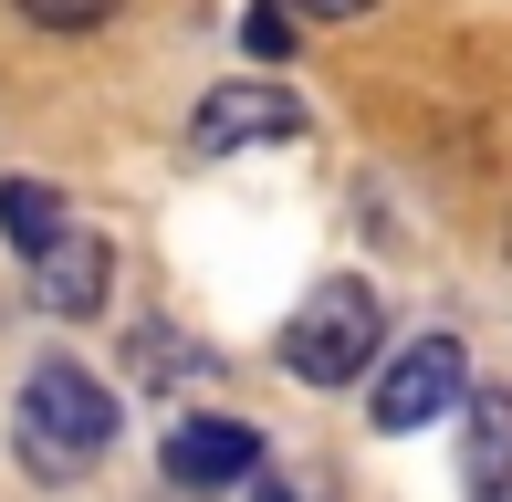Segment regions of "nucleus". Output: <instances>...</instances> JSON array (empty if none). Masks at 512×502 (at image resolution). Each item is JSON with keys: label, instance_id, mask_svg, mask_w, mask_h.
I'll return each mask as SVG.
<instances>
[{"label": "nucleus", "instance_id": "obj_7", "mask_svg": "<svg viewBox=\"0 0 512 502\" xmlns=\"http://www.w3.org/2000/svg\"><path fill=\"white\" fill-rule=\"evenodd\" d=\"M460 471H471V492H502V482H512V387H481V398H471Z\"/></svg>", "mask_w": 512, "mask_h": 502}, {"label": "nucleus", "instance_id": "obj_1", "mask_svg": "<svg viewBox=\"0 0 512 502\" xmlns=\"http://www.w3.org/2000/svg\"><path fill=\"white\" fill-rule=\"evenodd\" d=\"M11 440H21V471H32V482H74V471H95L105 450H115L105 377H84L74 356L32 367V377H21V408H11Z\"/></svg>", "mask_w": 512, "mask_h": 502}, {"label": "nucleus", "instance_id": "obj_6", "mask_svg": "<svg viewBox=\"0 0 512 502\" xmlns=\"http://www.w3.org/2000/svg\"><path fill=\"white\" fill-rule=\"evenodd\" d=\"M32 304L42 314H95L105 304V241H53V251H42V262H32Z\"/></svg>", "mask_w": 512, "mask_h": 502}, {"label": "nucleus", "instance_id": "obj_4", "mask_svg": "<svg viewBox=\"0 0 512 502\" xmlns=\"http://www.w3.org/2000/svg\"><path fill=\"white\" fill-rule=\"evenodd\" d=\"M272 136H304V105H293L283 84H209L199 116H189V147H199V157L272 147Z\"/></svg>", "mask_w": 512, "mask_h": 502}, {"label": "nucleus", "instance_id": "obj_12", "mask_svg": "<svg viewBox=\"0 0 512 502\" xmlns=\"http://www.w3.org/2000/svg\"><path fill=\"white\" fill-rule=\"evenodd\" d=\"M304 21H356V11H377V0H293Z\"/></svg>", "mask_w": 512, "mask_h": 502}, {"label": "nucleus", "instance_id": "obj_5", "mask_svg": "<svg viewBox=\"0 0 512 502\" xmlns=\"http://www.w3.org/2000/svg\"><path fill=\"white\" fill-rule=\"evenodd\" d=\"M251 471H262L251 419H189V429L168 440V482H189V492H241Z\"/></svg>", "mask_w": 512, "mask_h": 502}, {"label": "nucleus", "instance_id": "obj_10", "mask_svg": "<svg viewBox=\"0 0 512 502\" xmlns=\"http://www.w3.org/2000/svg\"><path fill=\"white\" fill-rule=\"evenodd\" d=\"M21 11H32L42 32H95V21H115V0H21Z\"/></svg>", "mask_w": 512, "mask_h": 502}, {"label": "nucleus", "instance_id": "obj_3", "mask_svg": "<svg viewBox=\"0 0 512 502\" xmlns=\"http://www.w3.org/2000/svg\"><path fill=\"white\" fill-rule=\"evenodd\" d=\"M460 387H471V367H460V335H408L398 356H387V377H377V429H429V419H450L460 408Z\"/></svg>", "mask_w": 512, "mask_h": 502}, {"label": "nucleus", "instance_id": "obj_13", "mask_svg": "<svg viewBox=\"0 0 512 502\" xmlns=\"http://www.w3.org/2000/svg\"><path fill=\"white\" fill-rule=\"evenodd\" d=\"M262 502H324L314 482H262Z\"/></svg>", "mask_w": 512, "mask_h": 502}, {"label": "nucleus", "instance_id": "obj_14", "mask_svg": "<svg viewBox=\"0 0 512 502\" xmlns=\"http://www.w3.org/2000/svg\"><path fill=\"white\" fill-rule=\"evenodd\" d=\"M481 502H512V482H502V492H481Z\"/></svg>", "mask_w": 512, "mask_h": 502}, {"label": "nucleus", "instance_id": "obj_8", "mask_svg": "<svg viewBox=\"0 0 512 502\" xmlns=\"http://www.w3.org/2000/svg\"><path fill=\"white\" fill-rule=\"evenodd\" d=\"M0 231H11V251H21V262H42L53 241H74V210H63L42 178H11V189H0Z\"/></svg>", "mask_w": 512, "mask_h": 502}, {"label": "nucleus", "instance_id": "obj_2", "mask_svg": "<svg viewBox=\"0 0 512 502\" xmlns=\"http://www.w3.org/2000/svg\"><path fill=\"white\" fill-rule=\"evenodd\" d=\"M377 335H387L377 293H366L356 272H324L304 304H293V325H283V367L304 387H345V377L377 367Z\"/></svg>", "mask_w": 512, "mask_h": 502}, {"label": "nucleus", "instance_id": "obj_11", "mask_svg": "<svg viewBox=\"0 0 512 502\" xmlns=\"http://www.w3.org/2000/svg\"><path fill=\"white\" fill-rule=\"evenodd\" d=\"M241 42H251V53H283V42H293V21H283V11H251V32H241Z\"/></svg>", "mask_w": 512, "mask_h": 502}, {"label": "nucleus", "instance_id": "obj_9", "mask_svg": "<svg viewBox=\"0 0 512 502\" xmlns=\"http://www.w3.org/2000/svg\"><path fill=\"white\" fill-rule=\"evenodd\" d=\"M126 356H136V377H147V387H168V377H209V356H199V346H178L168 325H147Z\"/></svg>", "mask_w": 512, "mask_h": 502}]
</instances>
